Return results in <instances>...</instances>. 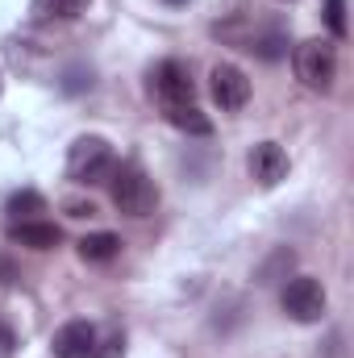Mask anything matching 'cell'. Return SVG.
<instances>
[{
    "mask_svg": "<svg viewBox=\"0 0 354 358\" xmlns=\"http://www.w3.org/2000/svg\"><path fill=\"white\" fill-rule=\"evenodd\" d=\"M250 176L259 187H275L279 179H288V155L279 142H259L250 150Z\"/></svg>",
    "mask_w": 354,
    "mask_h": 358,
    "instance_id": "8",
    "label": "cell"
},
{
    "mask_svg": "<svg viewBox=\"0 0 354 358\" xmlns=\"http://www.w3.org/2000/svg\"><path fill=\"white\" fill-rule=\"evenodd\" d=\"M163 113H167V121H171L176 129L192 134V138H208V134H213V121H208L196 104H176V108H163Z\"/></svg>",
    "mask_w": 354,
    "mask_h": 358,
    "instance_id": "12",
    "label": "cell"
},
{
    "mask_svg": "<svg viewBox=\"0 0 354 358\" xmlns=\"http://www.w3.org/2000/svg\"><path fill=\"white\" fill-rule=\"evenodd\" d=\"M150 92L159 96L163 108H176V104H192L196 96V84H192V71L179 63V59H167L150 71Z\"/></svg>",
    "mask_w": 354,
    "mask_h": 358,
    "instance_id": "5",
    "label": "cell"
},
{
    "mask_svg": "<svg viewBox=\"0 0 354 358\" xmlns=\"http://www.w3.org/2000/svg\"><path fill=\"white\" fill-rule=\"evenodd\" d=\"M292 67H296V80L313 92H330L334 80H338V55H334V46L321 42V38L300 42V46L292 50Z\"/></svg>",
    "mask_w": 354,
    "mask_h": 358,
    "instance_id": "3",
    "label": "cell"
},
{
    "mask_svg": "<svg viewBox=\"0 0 354 358\" xmlns=\"http://www.w3.org/2000/svg\"><path fill=\"white\" fill-rule=\"evenodd\" d=\"M8 242L29 246V250H55L59 246V225H50V221H13Z\"/></svg>",
    "mask_w": 354,
    "mask_h": 358,
    "instance_id": "9",
    "label": "cell"
},
{
    "mask_svg": "<svg viewBox=\"0 0 354 358\" xmlns=\"http://www.w3.org/2000/svg\"><path fill=\"white\" fill-rule=\"evenodd\" d=\"M67 213H71V217H92L96 208H92V204H67Z\"/></svg>",
    "mask_w": 354,
    "mask_h": 358,
    "instance_id": "20",
    "label": "cell"
},
{
    "mask_svg": "<svg viewBox=\"0 0 354 358\" xmlns=\"http://www.w3.org/2000/svg\"><path fill=\"white\" fill-rule=\"evenodd\" d=\"M13 350H17V334H13V325L0 321V358H13Z\"/></svg>",
    "mask_w": 354,
    "mask_h": 358,
    "instance_id": "19",
    "label": "cell"
},
{
    "mask_svg": "<svg viewBox=\"0 0 354 358\" xmlns=\"http://www.w3.org/2000/svg\"><path fill=\"white\" fill-rule=\"evenodd\" d=\"M167 4H183V0H167Z\"/></svg>",
    "mask_w": 354,
    "mask_h": 358,
    "instance_id": "21",
    "label": "cell"
},
{
    "mask_svg": "<svg viewBox=\"0 0 354 358\" xmlns=\"http://www.w3.org/2000/svg\"><path fill=\"white\" fill-rule=\"evenodd\" d=\"M113 167H117L113 146H108L104 138H96V134L76 138V142H71V150H67V179H71V183H80V187L108 183Z\"/></svg>",
    "mask_w": 354,
    "mask_h": 358,
    "instance_id": "2",
    "label": "cell"
},
{
    "mask_svg": "<svg viewBox=\"0 0 354 358\" xmlns=\"http://www.w3.org/2000/svg\"><path fill=\"white\" fill-rule=\"evenodd\" d=\"M17 221H38V213H46V196H38V192H13L8 196V204H4Z\"/></svg>",
    "mask_w": 354,
    "mask_h": 358,
    "instance_id": "14",
    "label": "cell"
},
{
    "mask_svg": "<svg viewBox=\"0 0 354 358\" xmlns=\"http://www.w3.org/2000/svg\"><path fill=\"white\" fill-rule=\"evenodd\" d=\"M96 325L88 321H67L59 334H55V342H50V350L55 358H92L96 355Z\"/></svg>",
    "mask_w": 354,
    "mask_h": 358,
    "instance_id": "7",
    "label": "cell"
},
{
    "mask_svg": "<svg viewBox=\"0 0 354 358\" xmlns=\"http://www.w3.org/2000/svg\"><path fill=\"white\" fill-rule=\"evenodd\" d=\"M92 358H125V338L113 329V334H104V338H96V355Z\"/></svg>",
    "mask_w": 354,
    "mask_h": 358,
    "instance_id": "18",
    "label": "cell"
},
{
    "mask_svg": "<svg viewBox=\"0 0 354 358\" xmlns=\"http://www.w3.org/2000/svg\"><path fill=\"white\" fill-rule=\"evenodd\" d=\"M88 8V0H34V21L38 25H55V21H76Z\"/></svg>",
    "mask_w": 354,
    "mask_h": 358,
    "instance_id": "11",
    "label": "cell"
},
{
    "mask_svg": "<svg viewBox=\"0 0 354 358\" xmlns=\"http://www.w3.org/2000/svg\"><path fill=\"white\" fill-rule=\"evenodd\" d=\"M242 50H250V55H259V59H267V63H275V59H283V55H288V34H283L279 25L255 29V34H246V38H242Z\"/></svg>",
    "mask_w": 354,
    "mask_h": 358,
    "instance_id": "10",
    "label": "cell"
},
{
    "mask_svg": "<svg viewBox=\"0 0 354 358\" xmlns=\"http://www.w3.org/2000/svg\"><path fill=\"white\" fill-rule=\"evenodd\" d=\"M208 80H213L208 88H213V100H217L221 113H238V108L250 100V80H246V71L234 67V63H217Z\"/></svg>",
    "mask_w": 354,
    "mask_h": 358,
    "instance_id": "6",
    "label": "cell"
},
{
    "mask_svg": "<svg viewBox=\"0 0 354 358\" xmlns=\"http://www.w3.org/2000/svg\"><path fill=\"white\" fill-rule=\"evenodd\" d=\"M279 4H292V0H279Z\"/></svg>",
    "mask_w": 354,
    "mask_h": 358,
    "instance_id": "22",
    "label": "cell"
},
{
    "mask_svg": "<svg viewBox=\"0 0 354 358\" xmlns=\"http://www.w3.org/2000/svg\"><path fill=\"white\" fill-rule=\"evenodd\" d=\"M325 25H330V34L334 38H346V0H325Z\"/></svg>",
    "mask_w": 354,
    "mask_h": 358,
    "instance_id": "17",
    "label": "cell"
},
{
    "mask_svg": "<svg viewBox=\"0 0 354 358\" xmlns=\"http://www.w3.org/2000/svg\"><path fill=\"white\" fill-rule=\"evenodd\" d=\"M292 267H296V255L283 246V250H275L263 267H259V283H275V275H279V271H292Z\"/></svg>",
    "mask_w": 354,
    "mask_h": 358,
    "instance_id": "16",
    "label": "cell"
},
{
    "mask_svg": "<svg viewBox=\"0 0 354 358\" xmlns=\"http://www.w3.org/2000/svg\"><path fill=\"white\" fill-rule=\"evenodd\" d=\"M80 255L88 263H108L121 255V238L117 234H88V238H80Z\"/></svg>",
    "mask_w": 354,
    "mask_h": 358,
    "instance_id": "13",
    "label": "cell"
},
{
    "mask_svg": "<svg viewBox=\"0 0 354 358\" xmlns=\"http://www.w3.org/2000/svg\"><path fill=\"white\" fill-rule=\"evenodd\" d=\"M279 304H283V313H288L292 321L313 325V321H321V317H325V287H321L313 275H296V279H288V283H283Z\"/></svg>",
    "mask_w": 354,
    "mask_h": 358,
    "instance_id": "4",
    "label": "cell"
},
{
    "mask_svg": "<svg viewBox=\"0 0 354 358\" xmlns=\"http://www.w3.org/2000/svg\"><path fill=\"white\" fill-rule=\"evenodd\" d=\"M0 88H4V76H0Z\"/></svg>",
    "mask_w": 354,
    "mask_h": 358,
    "instance_id": "23",
    "label": "cell"
},
{
    "mask_svg": "<svg viewBox=\"0 0 354 358\" xmlns=\"http://www.w3.org/2000/svg\"><path fill=\"white\" fill-rule=\"evenodd\" d=\"M92 84H96V71H92L88 63H71L59 76V92L63 96H84V92H92Z\"/></svg>",
    "mask_w": 354,
    "mask_h": 358,
    "instance_id": "15",
    "label": "cell"
},
{
    "mask_svg": "<svg viewBox=\"0 0 354 358\" xmlns=\"http://www.w3.org/2000/svg\"><path fill=\"white\" fill-rule=\"evenodd\" d=\"M108 196H113L117 213H125V217H150L155 204H159L155 183H150V176H146L138 163H117V167H113V176H108Z\"/></svg>",
    "mask_w": 354,
    "mask_h": 358,
    "instance_id": "1",
    "label": "cell"
}]
</instances>
